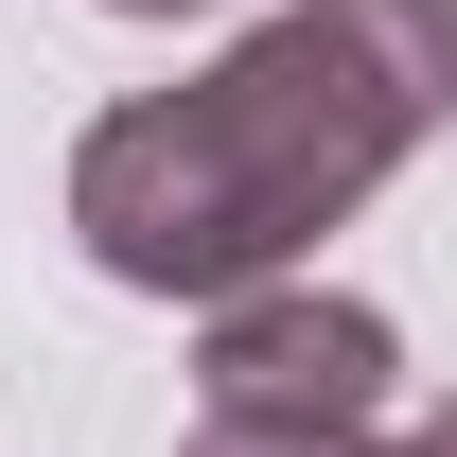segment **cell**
<instances>
[{
	"instance_id": "6da1fadb",
	"label": "cell",
	"mask_w": 457,
	"mask_h": 457,
	"mask_svg": "<svg viewBox=\"0 0 457 457\" xmlns=\"http://www.w3.org/2000/svg\"><path fill=\"white\" fill-rule=\"evenodd\" d=\"M457 123V0H282L71 141V228L141 299H246Z\"/></svg>"
},
{
	"instance_id": "7a4b0ae2",
	"label": "cell",
	"mask_w": 457,
	"mask_h": 457,
	"mask_svg": "<svg viewBox=\"0 0 457 457\" xmlns=\"http://www.w3.org/2000/svg\"><path fill=\"white\" fill-rule=\"evenodd\" d=\"M194 404H246V422H387L404 404V335L335 282H246L212 299V352H194Z\"/></svg>"
},
{
	"instance_id": "3957f363",
	"label": "cell",
	"mask_w": 457,
	"mask_h": 457,
	"mask_svg": "<svg viewBox=\"0 0 457 457\" xmlns=\"http://www.w3.org/2000/svg\"><path fill=\"white\" fill-rule=\"evenodd\" d=\"M176 457H387V440H370V422H246V404H194Z\"/></svg>"
},
{
	"instance_id": "277c9868",
	"label": "cell",
	"mask_w": 457,
	"mask_h": 457,
	"mask_svg": "<svg viewBox=\"0 0 457 457\" xmlns=\"http://www.w3.org/2000/svg\"><path fill=\"white\" fill-rule=\"evenodd\" d=\"M387 457H457V404H440V422H404V440H387Z\"/></svg>"
},
{
	"instance_id": "5b68a950",
	"label": "cell",
	"mask_w": 457,
	"mask_h": 457,
	"mask_svg": "<svg viewBox=\"0 0 457 457\" xmlns=\"http://www.w3.org/2000/svg\"><path fill=\"white\" fill-rule=\"evenodd\" d=\"M106 18H212V0H106Z\"/></svg>"
}]
</instances>
